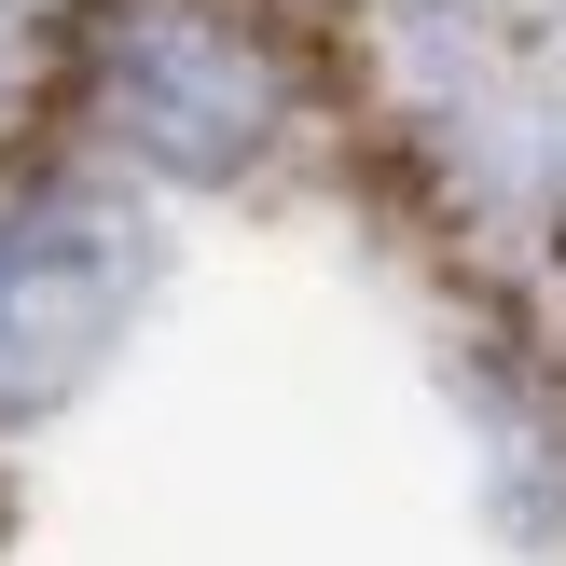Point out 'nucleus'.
Segmentation results:
<instances>
[{"mask_svg":"<svg viewBox=\"0 0 566 566\" xmlns=\"http://www.w3.org/2000/svg\"><path fill=\"white\" fill-rule=\"evenodd\" d=\"M83 111L166 180H249L291 138V55L235 0H97L83 28Z\"/></svg>","mask_w":566,"mask_h":566,"instance_id":"f257e3e1","label":"nucleus"},{"mask_svg":"<svg viewBox=\"0 0 566 566\" xmlns=\"http://www.w3.org/2000/svg\"><path fill=\"white\" fill-rule=\"evenodd\" d=\"M138 291H153V235H138L125 193H83V180L28 193L0 221V429H28L70 387H97Z\"/></svg>","mask_w":566,"mask_h":566,"instance_id":"f03ea898","label":"nucleus"}]
</instances>
